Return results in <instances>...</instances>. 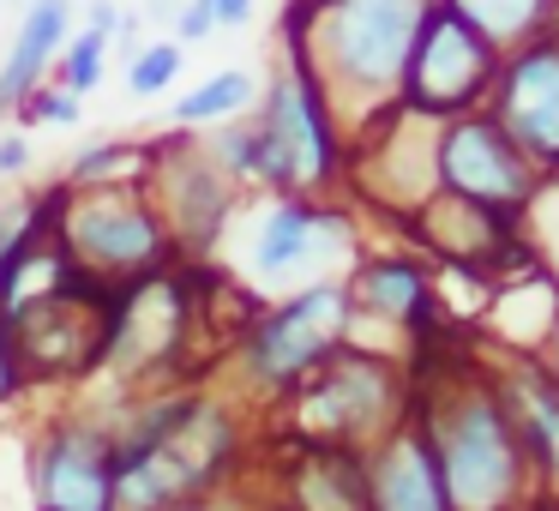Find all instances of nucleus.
Segmentation results:
<instances>
[{
  "instance_id": "nucleus-3",
  "label": "nucleus",
  "mask_w": 559,
  "mask_h": 511,
  "mask_svg": "<svg viewBox=\"0 0 559 511\" xmlns=\"http://www.w3.org/2000/svg\"><path fill=\"white\" fill-rule=\"evenodd\" d=\"M247 121H253V181L277 187V193L319 187L331 175V163H337L325 97L313 91V79L301 67L271 79L259 115H247Z\"/></svg>"
},
{
  "instance_id": "nucleus-21",
  "label": "nucleus",
  "mask_w": 559,
  "mask_h": 511,
  "mask_svg": "<svg viewBox=\"0 0 559 511\" xmlns=\"http://www.w3.org/2000/svg\"><path fill=\"white\" fill-rule=\"evenodd\" d=\"M19 115H25L31 127H79V115H85V103H79L73 91H61V85H43L37 97H31L25 109H19Z\"/></svg>"
},
{
  "instance_id": "nucleus-14",
  "label": "nucleus",
  "mask_w": 559,
  "mask_h": 511,
  "mask_svg": "<svg viewBox=\"0 0 559 511\" xmlns=\"http://www.w3.org/2000/svg\"><path fill=\"white\" fill-rule=\"evenodd\" d=\"M506 127L518 145L559 157V55H530L506 79Z\"/></svg>"
},
{
  "instance_id": "nucleus-25",
  "label": "nucleus",
  "mask_w": 559,
  "mask_h": 511,
  "mask_svg": "<svg viewBox=\"0 0 559 511\" xmlns=\"http://www.w3.org/2000/svg\"><path fill=\"white\" fill-rule=\"evenodd\" d=\"M199 7L211 13V25H217V31H235V25H247V19L259 13V0H199Z\"/></svg>"
},
{
  "instance_id": "nucleus-28",
  "label": "nucleus",
  "mask_w": 559,
  "mask_h": 511,
  "mask_svg": "<svg viewBox=\"0 0 559 511\" xmlns=\"http://www.w3.org/2000/svg\"><path fill=\"white\" fill-rule=\"evenodd\" d=\"M0 121H7V115H0Z\"/></svg>"
},
{
  "instance_id": "nucleus-10",
  "label": "nucleus",
  "mask_w": 559,
  "mask_h": 511,
  "mask_svg": "<svg viewBox=\"0 0 559 511\" xmlns=\"http://www.w3.org/2000/svg\"><path fill=\"white\" fill-rule=\"evenodd\" d=\"M67 37H73V0H31L7 43V61H0V115H19L49 85Z\"/></svg>"
},
{
  "instance_id": "nucleus-7",
  "label": "nucleus",
  "mask_w": 559,
  "mask_h": 511,
  "mask_svg": "<svg viewBox=\"0 0 559 511\" xmlns=\"http://www.w3.org/2000/svg\"><path fill=\"white\" fill-rule=\"evenodd\" d=\"M487 61H493L487 37H481L475 25H463V19L451 13L445 0H439V7H427L421 37H415L409 67H403L409 103H415V109H427V115H451V109H463V103H469L475 91H481Z\"/></svg>"
},
{
  "instance_id": "nucleus-4",
  "label": "nucleus",
  "mask_w": 559,
  "mask_h": 511,
  "mask_svg": "<svg viewBox=\"0 0 559 511\" xmlns=\"http://www.w3.org/2000/svg\"><path fill=\"white\" fill-rule=\"evenodd\" d=\"M157 205L163 229H169L175 253H205L223 235V217L235 211L229 175L205 157V145H193L187 133H169L157 145H145V181H139Z\"/></svg>"
},
{
  "instance_id": "nucleus-8",
  "label": "nucleus",
  "mask_w": 559,
  "mask_h": 511,
  "mask_svg": "<svg viewBox=\"0 0 559 511\" xmlns=\"http://www.w3.org/2000/svg\"><path fill=\"white\" fill-rule=\"evenodd\" d=\"M439 482L451 511H493L511 487V427L493 403H469L439 439Z\"/></svg>"
},
{
  "instance_id": "nucleus-22",
  "label": "nucleus",
  "mask_w": 559,
  "mask_h": 511,
  "mask_svg": "<svg viewBox=\"0 0 559 511\" xmlns=\"http://www.w3.org/2000/svg\"><path fill=\"white\" fill-rule=\"evenodd\" d=\"M25 223H31V199H7V205H0V271H7V259H13Z\"/></svg>"
},
{
  "instance_id": "nucleus-11",
  "label": "nucleus",
  "mask_w": 559,
  "mask_h": 511,
  "mask_svg": "<svg viewBox=\"0 0 559 511\" xmlns=\"http://www.w3.org/2000/svg\"><path fill=\"white\" fill-rule=\"evenodd\" d=\"M379 409H385V373L373 361H361V355L331 361V373L319 385H307L301 397V421L319 439H355Z\"/></svg>"
},
{
  "instance_id": "nucleus-9",
  "label": "nucleus",
  "mask_w": 559,
  "mask_h": 511,
  "mask_svg": "<svg viewBox=\"0 0 559 511\" xmlns=\"http://www.w3.org/2000/svg\"><path fill=\"white\" fill-rule=\"evenodd\" d=\"M439 175H445L451 193H463L469 205H518L523 199V163L518 151L506 145V133L487 121H463L445 133V145H439Z\"/></svg>"
},
{
  "instance_id": "nucleus-24",
  "label": "nucleus",
  "mask_w": 559,
  "mask_h": 511,
  "mask_svg": "<svg viewBox=\"0 0 559 511\" xmlns=\"http://www.w3.org/2000/svg\"><path fill=\"white\" fill-rule=\"evenodd\" d=\"M31 391V379H25V367H19V355H13V343H7V331H0V409L13 397H25Z\"/></svg>"
},
{
  "instance_id": "nucleus-1",
  "label": "nucleus",
  "mask_w": 559,
  "mask_h": 511,
  "mask_svg": "<svg viewBox=\"0 0 559 511\" xmlns=\"http://www.w3.org/2000/svg\"><path fill=\"white\" fill-rule=\"evenodd\" d=\"M67 187V181H61ZM55 241L73 253V265H85L97 283H127V277H151L169 271L175 241L163 229L157 205L139 181L121 187H67L61 193V217H55Z\"/></svg>"
},
{
  "instance_id": "nucleus-15",
  "label": "nucleus",
  "mask_w": 559,
  "mask_h": 511,
  "mask_svg": "<svg viewBox=\"0 0 559 511\" xmlns=\"http://www.w3.org/2000/svg\"><path fill=\"white\" fill-rule=\"evenodd\" d=\"M253 103H259V79L247 67H223V73L199 79L187 97H175L169 121L175 127H223V121H241Z\"/></svg>"
},
{
  "instance_id": "nucleus-13",
  "label": "nucleus",
  "mask_w": 559,
  "mask_h": 511,
  "mask_svg": "<svg viewBox=\"0 0 559 511\" xmlns=\"http://www.w3.org/2000/svg\"><path fill=\"white\" fill-rule=\"evenodd\" d=\"M367 511H451L445 482H439V457L427 439L415 433L391 439L373 482H367Z\"/></svg>"
},
{
  "instance_id": "nucleus-23",
  "label": "nucleus",
  "mask_w": 559,
  "mask_h": 511,
  "mask_svg": "<svg viewBox=\"0 0 559 511\" xmlns=\"http://www.w3.org/2000/svg\"><path fill=\"white\" fill-rule=\"evenodd\" d=\"M31 157H37V151H31V139L19 133H7V127H0V181H13V175H25L31 169Z\"/></svg>"
},
{
  "instance_id": "nucleus-17",
  "label": "nucleus",
  "mask_w": 559,
  "mask_h": 511,
  "mask_svg": "<svg viewBox=\"0 0 559 511\" xmlns=\"http://www.w3.org/2000/svg\"><path fill=\"white\" fill-rule=\"evenodd\" d=\"M61 181H67V187H121V181H145V145H133V139H91L79 157H67Z\"/></svg>"
},
{
  "instance_id": "nucleus-18",
  "label": "nucleus",
  "mask_w": 559,
  "mask_h": 511,
  "mask_svg": "<svg viewBox=\"0 0 559 511\" xmlns=\"http://www.w3.org/2000/svg\"><path fill=\"white\" fill-rule=\"evenodd\" d=\"M109 49L115 37L109 31H73L61 49V61H55V73H61V91H73V97H91V91L103 85V73H109Z\"/></svg>"
},
{
  "instance_id": "nucleus-27",
  "label": "nucleus",
  "mask_w": 559,
  "mask_h": 511,
  "mask_svg": "<svg viewBox=\"0 0 559 511\" xmlns=\"http://www.w3.org/2000/svg\"><path fill=\"white\" fill-rule=\"evenodd\" d=\"M187 511H241V506H229V499L211 494V499H199V506H187Z\"/></svg>"
},
{
  "instance_id": "nucleus-16",
  "label": "nucleus",
  "mask_w": 559,
  "mask_h": 511,
  "mask_svg": "<svg viewBox=\"0 0 559 511\" xmlns=\"http://www.w3.org/2000/svg\"><path fill=\"white\" fill-rule=\"evenodd\" d=\"M355 301H367L373 313L385 319H415L427 307V277L415 265H403V259H379V265H367L361 277H355Z\"/></svg>"
},
{
  "instance_id": "nucleus-26",
  "label": "nucleus",
  "mask_w": 559,
  "mask_h": 511,
  "mask_svg": "<svg viewBox=\"0 0 559 511\" xmlns=\"http://www.w3.org/2000/svg\"><path fill=\"white\" fill-rule=\"evenodd\" d=\"M211 31H217V25H211V13L199 7V0H187V7H181V19H175V43L187 49V43H205Z\"/></svg>"
},
{
  "instance_id": "nucleus-6",
  "label": "nucleus",
  "mask_w": 559,
  "mask_h": 511,
  "mask_svg": "<svg viewBox=\"0 0 559 511\" xmlns=\"http://www.w3.org/2000/svg\"><path fill=\"white\" fill-rule=\"evenodd\" d=\"M37 511H115V427L109 415H61L31 445Z\"/></svg>"
},
{
  "instance_id": "nucleus-19",
  "label": "nucleus",
  "mask_w": 559,
  "mask_h": 511,
  "mask_svg": "<svg viewBox=\"0 0 559 511\" xmlns=\"http://www.w3.org/2000/svg\"><path fill=\"white\" fill-rule=\"evenodd\" d=\"M181 67H187V49L175 37L139 43L133 61H127V91H133V97H163V91L181 79Z\"/></svg>"
},
{
  "instance_id": "nucleus-2",
  "label": "nucleus",
  "mask_w": 559,
  "mask_h": 511,
  "mask_svg": "<svg viewBox=\"0 0 559 511\" xmlns=\"http://www.w3.org/2000/svg\"><path fill=\"white\" fill-rule=\"evenodd\" d=\"M355 295L343 283H307L271 313H259L241 331V367L259 391H295L307 373L337 355L343 331H349Z\"/></svg>"
},
{
  "instance_id": "nucleus-20",
  "label": "nucleus",
  "mask_w": 559,
  "mask_h": 511,
  "mask_svg": "<svg viewBox=\"0 0 559 511\" xmlns=\"http://www.w3.org/2000/svg\"><path fill=\"white\" fill-rule=\"evenodd\" d=\"M445 7L463 19V25L481 31V37H511V31H523L535 19L542 0H445Z\"/></svg>"
},
{
  "instance_id": "nucleus-5",
  "label": "nucleus",
  "mask_w": 559,
  "mask_h": 511,
  "mask_svg": "<svg viewBox=\"0 0 559 511\" xmlns=\"http://www.w3.org/2000/svg\"><path fill=\"white\" fill-rule=\"evenodd\" d=\"M319 7H325V49L337 79L355 91H385L409 67L433 0H319Z\"/></svg>"
},
{
  "instance_id": "nucleus-12",
  "label": "nucleus",
  "mask_w": 559,
  "mask_h": 511,
  "mask_svg": "<svg viewBox=\"0 0 559 511\" xmlns=\"http://www.w3.org/2000/svg\"><path fill=\"white\" fill-rule=\"evenodd\" d=\"M325 235H343V223L319 217L313 205H301V199H283V205H271L265 217L253 223V247H247V265H253V277L277 283V277H295L301 265H313L325 247Z\"/></svg>"
}]
</instances>
